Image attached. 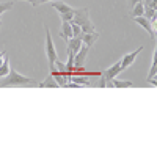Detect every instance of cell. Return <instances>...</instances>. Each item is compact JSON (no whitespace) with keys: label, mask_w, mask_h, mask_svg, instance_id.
Instances as JSON below:
<instances>
[{"label":"cell","mask_w":157,"mask_h":157,"mask_svg":"<svg viewBox=\"0 0 157 157\" xmlns=\"http://www.w3.org/2000/svg\"><path fill=\"white\" fill-rule=\"evenodd\" d=\"M29 85H36V83H35L33 78L19 74L14 68H11L10 72L5 77H0V88H5V86H29Z\"/></svg>","instance_id":"6da1fadb"},{"label":"cell","mask_w":157,"mask_h":157,"mask_svg":"<svg viewBox=\"0 0 157 157\" xmlns=\"http://www.w3.org/2000/svg\"><path fill=\"white\" fill-rule=\"evenodd\" d=\"M71 22L80 25V27H82V33L96 32L93 22H91V19H90V13H88L86 8H77V10H74V16H72Z\"/></svg>","instance_id":"7a4b0ae2"},{"label":"cell","mask_w":157,"mask_h":157,"mask_svg":"<svg viewBox=\"0 0 157 157\" xmlns=\"http://www.w3.org/2000/svg\"><path fill=\"white\" fill-rule=\"evenodd\" d=\"M44 30H46V55L49 60V66H54V63L58 60V54H57L54 39H52V35H50V30L47 25L44 27Z\"/></svg>","instance_id":"3957f363"},{"label":"cell","mask_w":157,"mask_h":157,"mask_svg":"<svg viewBox=\"0 0 157 157\" xmlns=\"http://www.w3.org/2000/svg\"><path fill=\"white\" fill-rule=\"evenodd\" d=\"M143 50V46H140V47H137L134 52H129V54H126L121 60H120V63H121V71H124V69H127L130 64H134V61L137 60V57L140 55V52Z\"/></svg>","instance_id":"277c9868"},{"label":"cell","mask_w":157,"mask_h":157,"mask_svg":"<svg viewBox=\"0 0 157 157\" xmlns=\"http://www.w3.org/2000/svg\"><path fill=\"white\" fill-rule=\"evenodd\" d=\"M120 72H123L121 71V63H120V60H118L115 64H113V66H110V68H107L105 71H102V77H104V80H105V85L109 83V82H112L113 80V78L118 75V74H120Z\"/></svg>","instance_id":"5b68a950"},{"label":"cell","mask_w":157,"mask_h":157,"mask_svg":"<svg viewBox=\"0 0 157 157\" xmlns=\"http://www.w3.org/2000/svg\"><path fill=\"white\" fill-rule=\"evenodd\" d=\"M88 52H90V47L82 44L80 50L77 52V54L74 55V68H83V64H85V60L88 57Z\"/></svg>","instance_id":"8992f818"},{"label":"cell","mask_w":157,"mask_h":157,"mask_svg":"<svg viewBox=\"0 0 157 157\" xmlns=\"http://www.w3.org/2000/svg\"><path fill=\"white\" fill-rule=\"evenodd\" d=\"M135 19V22L140 25V27H143L146 32H148V35L154 39L155 38V30H154V25L151 24V21L149 19H146L145 16H138V17H134Z\"/></svg>","instance_id":"52a82bcc"},{"label":"cell","mask_w":157,"mask_h":157,"mask_svg":"<svg viewBox=\"0 0 157 157\" xmlns=\"http://www.w3.org/2000/svg\"><path fill=\"white\" fill-rule=\"evenodd\" d=\"M98 38H99V32H91V33H82L80 35V39H82V43L88 47H91L96 41H98Z\"/></svg>","instance_id":"ba28073f"},{"label":"cell","mask_w":157,"mask_h":157,"mask_svg":"<svg viewBox=\"0 0 157 157\" xmlns=\"http://www.w3.org/2000/svg\"><path fill=\"white\" fill-rule=\"evenodd\" d=\"M52 6H54V8L60 13V14H64V13H71V11L75 10V8H72L71 5L61 2V0H52Z\"/></svg>","instance_id":"9c48e42d"},{"label":"cell","mask_w":157,"mask_h":157,"mask_svg":"<svg viewBox=\"0 0 157 157\" xmlns=\"http://www.w3.org/2000/svg\"><path fill=\"white\" fill-rule=\"evenodd\" d=\"M60 38L64 43H68V39L72 38V32H71V22H61L60 27Z\"/></svg>","instance_id":"30bf717a"},{"label":"cell","mask_w":157,"mask_h":157,"mask_svg":"<svg viewBox=\"0 0 157 157\" xmlns=\"http://www.w3.org/2000/svg\"><path fill=\"white\" fill-rule=\"evenodd\" d=\"M82 44H83V43H82V39H80V38H69V39H68V43H66L68 50L74 52V54H77V52L80 50Z\"/></svg>","instance_id":"8fae6325"},{"label":"cell","mask_w":157,"mask_h":157,"mask_svg":"<svg viewBox=\"0 0 157 157\" xmlns=\"http://www.w3.org/2000/svg\"><path fill=\"white\" fill-rule=\"evenodd\" d=\"M38 88H58V83L55 82V78H54V75H49L47 78H44L43 82H39L38 85H36Z\"/></svg>","instance_id":"7c38bea8"},{"label":"cell","mask_w":157,"mask_h":157,"mask_svg":"<svg viewBox=\"0 0 157 157\" xmlns=\"http://www.w3.org/2000/svg\"><path fill=\"white\" fill-rule=\"evenodd\" d=\"M134 83L130 82V80H120V78H113V80L110 82V86L112 88H130Z\"/></svg>","instance_id":"4fadbf2b"},{"label":"cell","mask_w":157,"mask_h":157,"mask_svg":"<svg viewBox=\"0 0 157 157\" xmlns=\"http://www.w3.org/2000/svg\"><path fill=\"white\" fill-rule=\"evenodd\" d=\"M69 80H72V82H75V83H78V85H85V86H90L91 85V82H90V78H88V75H69Z\"/></svg>","instance_id":"5bb4252c"},{"label":"cell","mask_w":157,"mask_h":157,"mask_svg":"<svg viewBox=\"0 0 157 157\" xmlns=\"http://www.w3.org/2000/svg\"><path fill=\"white\" fill-rule=\"evenodd\" d=\"M145 14V5H143V2L134 5L132 8H130V16L132 17H138V16H143Z\"/></svg>","instance_id":"9a60e30c"},{"label":"cell","mask_w":157,"mask_h":157,"mask_svg":"<svg viewBox=\"0 0 157 157\" xmlns=\"http://www.w3.org/2000/svg\"><path fill=\"white\" fill-rule=\"evenodd\" d=\"M10 58L8 57H5V60H3V63L0 64V77H5L8 72H10Z\"/></svg>","instance_id":"2e32d148"},{"label":"cell","mask_w":157,"mask_h":157,"mask_svg":"<svg viewBox=\"0 0 157 157\" xmlns=\"http://www.w3.org/2000/svg\"><path fill=\"white\" fill-rule=\"evenodd\" d=\"M71 32H72V38H80L82 27H80V25H77V24H74V22H71Z\"/></svg>","instance_id":"e0dca14e"},{"label":"cell","mask_w":157,"mask_h":157,"mask_svg":"<svg viewBox=\"0 0 157 157\" xmlns=\"http://www.w3.org/2000/svg\"><path fill=\"white\" fill-rule=\"evenodd\" d=\"M54 66L57 68V71H58V72H61V74H64V75H68V69H66V64H64V63H61L60 60H57V61L54 63Z\"/></svg>","instance_id":"ac0fdd59"},{"label":"cell","mask_w":157,"mask_h":157,"mask_svg":"<svg viewBox=\"0 0 157 157\" xmlns=\"http://www.w3.org/2000/svg\"><path fill=\"white\" fill-rule=\"evenodd\" d=\"M13 5H14L13 0H10V2H0V16H2L5 11H8L10 8H13Z\"/></svg>","instance_id":"d6986e66"},{"label":"cell","mask_w":157,"mask_h":157,"mask_svg":"<svg viewBox=\"0 0 157 157\" xmlns=\"http://www.w3.org/2000/svg\"><path fill=\"white\" fill-rule=\"evenodd\" d=\"M72 16H74V11H71V13H64V14H60L61 22H71V21H72Z\"/></svg>","instance_id":"ffe728a7"},{"label":"cell","mask_w":157,"mask_h":157,"mask_svg":"<svg viewBox=\"0 0 157 157\" xmlns=\"http://www.w3.org/2000/svg\"><path fill=\"white\" fill-rule=\"evenodd\" d=\"M140 2H141V0H127V5H129V8H132L134 5H137Z\"/></svg>","instance_id":"44dd1931"},{"label":"cell","mask_w":157,"mask_h":157,"mask_svg":"<svg viewBox=\"0 0 157 157\" xmlns=\"http://www.w3.org/2000/svg\"><path fill=\"white\" fill-rule=\"evenodd\" d=\"M5 57H6V50H2L0 52V64L3 63V60H5Z\"/></svg>","instance_id":"7402d4cb"},{"label":"cell","mask_w":157,"mask_h":157,"mask_svg":"<svg viewBox=\"0 0 157 157\" xmlns=\"http://www.w3.org/2000/svg\"><path fill=\"white\" fill-rule=\"evenodd\" d=\"M47 2H52V0H39V3H47Z\"/></svg>","instance_id":"603a6c76"},{"label":"cell","mask_w":157,"mask_h":157,"mask_svg":"<svg viewBox=\"0 0 157 157\" xmlns=\"http://www.w3.org/2000/svg\"><path fill=\"white\" fill-rule=\"evenodd\" d=\"M25 2H29V0H25Z\"/></svg>","instance_id":"cb8c5ba5"}]
</instances>
